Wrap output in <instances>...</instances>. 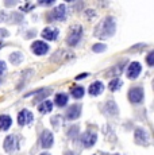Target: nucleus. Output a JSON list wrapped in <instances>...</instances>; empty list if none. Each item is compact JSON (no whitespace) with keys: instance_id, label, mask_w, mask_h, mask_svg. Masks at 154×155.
Here are the masks:
<instances>
[{"instance_id":"1","label":"nucleus","mask_w":154,"mask_h":155,"mask_svg":"<svg viewBox=\"0 0 154 155\" xmlns=\"http://www.w3.org/2000/svg\"><path fill=\"white\" fill-rule=\"evenodd\" d=\"M115 31H116V20H115L114 16H107L95 28V35L97 38L105 39V38L112 37L115 34Z\"/></svg>"},{"instance_id":"2","label":"nucleus","mask_w":154,"mask_h":155,"mask_svg":"<svg viewBox=\"0 0 154 155\" xmlns=\"http://www.w3.org/2000/svg\"><path fill=\"white\" fill-rule=\"evenodd\" d=\"M82 38V27L81 26H73L72 28H70L69 34H68L66 37V43L68 46L70 47H76L77 45L80 43V41H81Z\"/></svg>"},{"instance_id":"3","label":"nucleus","mask_w":154,"mask_h":155,"mask_svg":"<svg viewBox=\"0 0 154 155\" xmlns=\"http://www.w3.org/2000/svg\"><path fill=\"white\" fill-rule=\"evenodd\" d=\"M47 19H49V22H62V20L66 19V7H65V4H58L52 11H49Z\"/></svg>"},{"instance_id":"4","label":"nucleus","mask_w":154,"mask_h":155,"mask_svg":"<svg viewBox=\"0 0 154 155\" xmlns=\"http://www.w3.org/2000/svg\"><path fill=\"white\" fill-rule=\"evenodd\" d=\"M145 99V91L141 86H134L129 91V100L132 104H141Z\"/></svg>"},{"instance_id":"5","label":"nucleus","mask_w":154,"mask_h":155,"mask_svg":"<svg viewBox=\"0 0 154 155\" xmlns=\"http://www.w3.org/2000/svg\"><path fill=\"white\" fill-rule=\"evenodd\" d=\"M97 142V135L92 131H87L80 136V143H81L82 147L85 148H91L95 146V143Z\"/></svg>"},{"instance_id":"6","label":"nucleus","mask_w":154,"mask_h":155,"mask_svg":"<svg viewBox=\"0 0 154 155\" xmlns=\"http://www.w3.org/2000/svg\"><path fill=\"white\" fill-rule=\"evenodd\" d=\"M3 147L7 153H14L19 148V140H18L16 135H8L7 138L4 139V143H3Z\"/></svg>"},{"instance_id":"7","label":"nucleus","mask_w":154,"mask_h":155,"mask_svg":"<svg viewBox=\"0 0 154 155\" xmlns=\"http://www.w3.org/2000/svg\"><path fill=\"white\" fill-rule=\"evenodd\" d=\"M134 139L138 144H142V146H147L149 144V134L145 128L142 127H138L135 128L134 131Z\"/></svg>"},{"instance_id":"8","label":"nucleus","mask_w":154,"mask_h":155,"mask_svg":"<svg viewBox=\"0 0 154 155\" xmlns=\"http://www.w3.org/2000/svg\"><path fill=\"white\" fill-rule=\"evenodd\" d=\"M32 120H34V116H32V113L28 109H22V111L18 113V124L20 127L28 126Z\"/></svg>"},{"instance_id":"9","label":"nucleus","mask_w":154,"mask_h":155,"mask_svg":"<svg viewBox=\"0 0 154 155\" xmlns=\"http://www.w3.org/2000/svg\"><path fill=\"white\" fill-rule=\"evenodd\" d=\"M41 146H42V148H45V150H47V148L53 147V144H54V136H53V134L50 132L49 130H45L42 134H41Z\"/></svg>"},{"instance_id":"10","label":"nucleus","mask_w":154,"mask_h":155,"mask_svg":"<svg viewBox=\"0 0 154 155\" xmlns=\"http://www.w3.org/2000/svg\"><path fill=\"white\" fill-rule=\"evenodd\" d=\"M31 50L35 55H45L49 51V45L45 43L43 41H35L31 45Z\"/></svg>"},{"instance_id":"11","label":"nucleus","mask_w":154,"mask_h":155,"mask_svg":"<svg viewBox=\"0 0 154 155\" xmlns=\"http://www.w3.org/2000/svg\"><path fill=\"white\" fill-rule=\"evenodd\" d=\"M141 71H142V65L139 62H131L129 65V69H127V77L130 80H135L141 74Z\"/></svg>"},{"instance_id":"12","label":"nucleus","mask_w":154,"mask_h":155,"mask_svg":"<svg viewBox=\"0 0 154 155\" xmlns=\"http://www.w3.org/2000/svg\"><path fill=\"white\" fill-rule=\"evenodd\" d=\"M80 115H81V105H77V104L70 105L66 109V113H65L68 120H76V119L80 117Z\"/></svg>"},{"instance_id":"13","label":"nucleus","mask_w":154,"mask_h":155,"mask_svg":"<svg viewBox=\"0 0 154 155\" xmlns=\"http://www.w3.org/2000/svg\"><path fill=\"white\" fill-rule=\"evenodd\" d=\"M103 91H104V85H103L102 81H93L88 88V93L91 96H99V94L103 93Z\"/></svg>"},{"instance_id":"14","label":"nucleus","mask_w":154,"mask_h":155,"mask_svg":"<svg viewBox=\"0 0 154 155\" xmlns=\"http://www.w3.org/2000/svg\"><path fill=\"white\" fill-rule=\"evenodd\" d=\"M50 93H52V89H46V88H43V89H38V91L32 92V93H28L27 96H30V94H35V100H34V103H38V101H41V100L45 101V97H47Z\"/></svg>"},{"instance_id":"15","label":"nucleus","mask_w":154,"mask_h":155,"mask_svg":"<svg viewBox=\"0 0 154 155\" xmlns=\"http://www.w3.org/2000/svg\"><path fill=\"white\" fill-rule=\"evenodd\" d=\"M42 37L46 41H55L58 37V30L57 28H52V27H46L42 31Z\"/></svg>"},{"instance_id":"16","label":"nucleus","mask_w":154,"mask_h":155,"mask_svg":"<svg viewBox=\"0 0 154 155\" xmlns=\"http://www.w3.org/2000/svg\"><path fill=\"white\" fill-rule=\"evenodd\" d=\"M104 111L107 112L108 115L115 116V115H118V113H119V108H118L116 103H115L114 100H108L107 103H105V105H104Z\"/></svg>"},{"instance_id":"17","label":"nucleus","mask_w":154,"mask_h":155,"mask_svg":"<svg viewBox=\"0 0 154 155\" xmlns=\"http://www.w3.org/2000/svg\"><path fill=\"white\" fill-rule=\"evenodd\" d=\"M12 124V119L8 115H0V131H7Z\"/></svg>"},{"instance_id":"18","label":"nucleus","mask_w":154,"mask_h":155,"mask_svg":"<svg viewBox=\"0 0 154 155\" xmlns=\"http://www.w3.org/2000/svg\"><path fill=\"white\" fill-rule=\"evenodd\" d=\"M68 100H69V97H68L66 93H57V96L54 99V104L58 108H64L68 104Z\"/></svg>"},{"instance_id":"19","label":"nucleus","mask_w":154,"mask_h":155,"mask_svg":"<svg viewBox=\"0 0 154 155\" xmlns=\"http://www.w3.org/2000/svg\"><path fill=\"white\" fill-rule=\"evenodd\" d=\"M84 93H85V91H84V88H82L81 85H75V86H72V89H70V96H72L73 99H76V100L82 99Z\"/></svg>"},{"instance_id":"20","label":"nucleus","mask_w":154,"mask_h":155,"mask_svg":"<svg viewBox=\"0 0 154 155\" xmlns=\"http://www.w3.org/2000/svg\"><path fill=\"white\" fill-rule=\"evenodd\" d=\"M38 111L41 113H50L53 111V103L50 100H45L38 105Z\"/></svg>"},{"instance_id":"21","label":"nucleus","mask_w":154,"mask_h":155,"mask_svg":"<svg viewBox=\"0 0 154 155\" xmlns=\"http://www.w3.org/2000/svg\"><path fill=\"white\" fill-rule=\"evenodd\" d=\"M123 86V81L120 78H118V77H115V78H112L111 81H109V84H108V88H109V91L111 92H116V91H119L120 88Z\"/></svg>"},{"instance_id":"22","label":"nucleus","mask_w":154,"mask_h":155,"mask_svg":"<svg viewBox=\"0 0 154 155\" xmlns=\"http://www.w3.org/2000/svg\"><path fill=\"white\" fill-rule=\"evenodd\" d=\"M23 59H25V55L20 51H14L12 54L10 55V61H11V64H14V65H20L23 62Z\"/></svg>"},{"instance_id":"23","label":"nucleus","mask_w":154,"mask_h":155,"mask_svg":"<svg viewBox=\"0 0 154 155\" xmlns=\"http://www.w3.org/2000/svg\"><path fill=\"white\" fill-rule=\"evenodd\" d=\"M23 20H25V18H23L22 12H16V11H14V12L11 14V16H10V23L20 25V23H23Z\"/></svg>"},{"instance_id":"24","label":"nucleus","mask_w":154,"mask_h":155,"mask_svg":"<svg viewBox=\"0 0 154 155\" xmlns=\"http://www.w3.org/2000/svg\"><path fill=\"white\" fill-rule=\"evenodd\" d=\"M124 64H127V59H124L123 62H119V64H118L116 66H115L114 69H112V73H114L115 76H119V74L124 70Z\"/></svg>"},{"instance_id":"25","label":"nucleus","mask_w":154,"mask_h":155,"mask_svg":"<svg viewBox=\"0 0 154 155\" xmlns=\"http://www.w3.org/2000/svg\"><path fill=\"white\" fill-rule=\"evenodd\" d=\"M107 50V46L104 43H95L92 46V51L93 53H103Z\"/></svg>"},{"instance_id":"26","label":"nucleus","mask_w":154,"mask_h":155,"mask_svg":"<svg viewBox=\"0 0 154 155\" xmlns=\"http://www.w3.org/2000/svg\"><path fill=\"white\" fill-rule=\"evenodd\" d=\"M79 130H80V127L79 126H72L68 130V136H70V138H76L77 135H79Z\"/></svg>"},{"instance_id":"27","label":"nucleus","mask_w":154,"mask_h":155,"mask_svg":"<svg viewBox=\"0 0 154 155\" xmlns=\"http://www.w3.org/2000/svg\"><path fill=\"white\" fill-rule=\"evenodd\" d=\"M146 62H147V65H149V66H153V65H154V51H150L149 54H147Z\"/></svg>"},{"instance_id":"28","label":"nucleus","mask_w":154,"mask_h":155,"mask_svg":"<svg viewBox=\"0 0 154 155\" xmlns=\"http://www.w3.org/2000/svg\"><path fill=\"white\" fill-rule=\"evenodd\" d=\"M35 34H37V31H35V30H28L27 34H25V38H26V39H30V38H32Z\"/></svg>"},{"instance_id":"29","label":"nucleus","mask_w":154,"mask_h":155,"mask_svg":"<svg viewBox=\"0 0 154 155\" xmlns=\"http://www.w3.org/2000/svg\"><path fill=\"white\" fill-rule=\"evenodd\" d=\"M8 20V15L4 11H0V22H7Z\"/></svg>"},{"instance_id":"30","label":"nucleus","mask_w":154,"mask_h":155,"mask_svg":"<svg viewBox=\"0 0 154 155\" xmlns=\"http://www.w3.org/2000/svg\"><path fill=\"white\" fill-rule=\"evenodd\" d=\"M10 35V32L7 31L5 28H0V38H7Z\"/></svg>"},{"instance_id":"31","label":"nucleus","mask_w":154,"mask_h":155,"mask_svg":"<svg viewBox=\"0 0 154 155\" xmlns=\"http://www.w3.org/2000/svg\"><path fill=\"white\" fill-rule=\"evenodd\" d=\"M5 70H7V65H5V62L0 61V74H3Z\"/></svg>"},{"instance_id":"32","label":"nucleus","mask_w":154,"mask_h":155,"mask_svg":"<svg viewBox=\"0 0 154 155\" xmlns=\"http://www.w3.org/2000/svg\"><path fill=\"white\" fill-rule=\"evenodd\" d=\"M54 4V2L53 0H50V2H39V5H43V7H50V5Z\"/></svg>"},{"instance_id":"33","label":"nucleus","mask_w":154,"mask_h":155,"mask_svg":"<svg viewBox=\"0 0 154 155\" xmlns=\"http://www.w3.org/2000/svg\"><path fill=\"white\" fill-rule=\"evenodd\" d=\"M58 119H60L58 116H54V117H52V124L55 128H58V126H60V124H58Z\"/></svg>"},{"instance_id":"34","label":"nucleus","mask_w":154,"mask_h":155,"mask_svg":"<svg viewBox=\"0 0 154 155\" xmlns=\"http://www.w3.org/2000/svg\"><path fill=\"white\" fill-rule=\"evenodd\" d=\"M15 4H16V2H5L4 3L5 7H12V5H15Z\"/></svg>"},{"instance_id":"35","label":"nucleus","mask_w":154,"mask_h":155,"mask_svg":"<svg viewBox=\"0 0 154 155\" xmlns=\"http://www.w3.org/2000/svg\"><path fill=\"white\" fill-rule=\"evenodd\" d=\"M64 155H76L73 151H70V150H68V151H65V154Z\"/></svg>"},{"instance_id":"36","label":"nucleus","mask_w":154,"mask_h":155,"mask_svg":"<svg viewBox=\"0 0 154 155\" xmlns=\"http://www.w3.org/2000/svg\"><path fill=\"white\" fill-rule=\"evenodd\" d=\"M87 76H88L87 73H84V74H80V76H77V80H79V78H85V77H87Z\"/></svg>"},{"instance_id":"37","label":"nucleus","mask_w":154,"mask_h":155,"mask_svg":"<svg viewBox=\"0 0 154 155\" xmlns=\"http://www.w3.org/2000/svg\"><path fill=\"white\" fill-rule=\"evenodd\" d=\"M39 155H50L49 153H42V154H39Z\"/></svg>"},{"instance_id":"38","label":"nucleus","mask_w":154,"mask_h":155,"mask_svg":"<svg viewBox=\"0 0 154 155\" xmlns=\"http://www.w3.org/2000/svg\"><path fill=\"white\" fill-rule=\"evenodd\" d=\"M2 81H3V80H2V76H0V84H2Z\"/></svg>"},{"instance_id":"39","label":"nucleus","mask_w":154,"mask_h":155,"mask_svg":"<svg viewBox=\"0 0 154 155\" xmlns=\"http://www.w3.org/2000/svg\"><path fill=\"white\" fill-rule=\"evenodd\" d=\"M114 155H120V154H114Z\"/></svg>"}]
</instances>
